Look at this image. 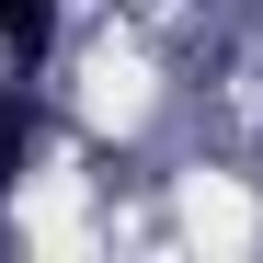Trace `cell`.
<instances>
[{
	"label": "cell",
	"instance_id": "cell-1",
	"mask_svg": "<svg viewBox=\"0 0 263 263\" xmlns=\"http://www.w3.org/2000/svg\"><path fill=\"white\" fill-rule=\"evenodd\" d=\"M0 46H12V58L34 69V58L58 46V0H0Z\"/></svg>",
	"mask_w": 263,
	"mask_h": 263
},
{
	"label": "cell",
	"instance_id": "cell-2",
	"mask_svg": "<svg viewBox=\"0 0 263 263\" xmlns=\"http://www.w3.org/2000/svg\"><path fill=\"white\" fill-rule=\"evenodd\" d=\"M23 149H34V103L12 92V80H0V183L23 172Z\"/></svg>",
	"mask_w": 263,
	"mask_h": 263
}]
</instances>
